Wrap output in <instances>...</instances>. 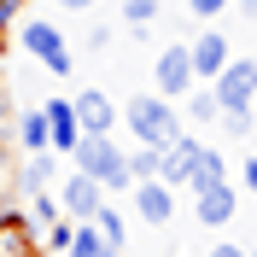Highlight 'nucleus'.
Wrapping results in <instances>:
<instances>
[{
  "mask_svg": "<svg viewBox=\"0 0 257 257\" xmlns=\"http://www.w3.org/2000/svg\"><path fill=\"white\" fill-rule=\"evenodd\" d=\"M70 164H76L82 176H94L105 193H128V187H135V176H128V152L111 141V135H82V141L70 146Z\"/></svg>",
  "mask_w": 257,
  "mask_h": 257,
  "instance_id": "f257e3e1",
  "label": "nucleus"
},
{
  "mask_svg": "<svg viewBox=\"0 0 257 257\" xmlns=\"http://www.w3.org/2000/svg\"><path fill=\"white\" fill-rule=\"evenodd\" d=\"M123 123H128V135L146 141V146H170L181 135V111H176V99H164V94H135L123 105Z\"/></svg>",
  "mask_w": 257,
  "mask_h": 257,
  "instance_id": "f03ea898",
  "label": "nucleus"
},
{
  "mask_svg": "<svg viewBox=\"0 0 257 257\" xmlns=\"http://www.w3.org/2000/svg\"><path fill=\"white\" fill-rule=\"evenodd\" d=\"M18 47L30 53L35 64H47L53 76H70V70H76V59H70V47H64L59 24H47V18H24V24H18Z\"/></svg>",
  "mask_w": 257,
  "mask_h": 257,
  "instance_id": "7ed1b4c3",
  "label": "nucleus"
},
{
  "mask_svg": "<svg viewBox=\"0 0 257 257\" xmlns=\"http://www.w3.org/2000/svg\"><path fill=\"white\" fill-rule=\"evenodd\" d=\"M210 94L222 111H251L257 99V59H228L216 76H210Z\"/></svg>",
  "mask_w": 257,
  "mask_h": 257,
  "instance_id": "20e7f679",
  "label": "nucleus"
},
{
  "mask_svg": "<svg viewBox=\"0 0 257 257\" xmlns=\"http://www.w3.org/2000/svg\"><path fill=\"white\" fill-rule=\"evenodd\" d=\"M193 47H181V41H170V47L152 59V94H164V99H187L193 94Z\"/></svg>",
  "mask_w": 257,
  "mask_h": 257,
  "instance_id": "39448f33",
  "label": "nucleus"
},
{
  "mask_svg": "<svg viewBox=\"0 0 257 257\" xmlns=\"http://www.w3.org/2000/svg\"><path fill=\"white\" fill-rule=\"evenodd\" d=\"M0 257H47L41 245V222H35L30 210H0Z\"/></svg>",
  "mask_w": 257,
  "mask_h": 257,
  "instance_id": "423d86ee",
  "label": "nucleus"
},
{
  "mask_svg": "<svg viewBox=\"0 0 257 257\" xmlns=\"http://www.w3.org/2000/svg\"><path fill=\"white\" fill-rule=\"evenodd\" d=\"M105 205V187H99L94 176H82V170H70L59 187V210L70 216V222H94V210Z\"/></svg>",
  "mask_w": 257,
  "mask_h": 257,
  "instance_id": "0eeeda50",
  "label": "nucleus"
},
{
  "mask_svg": "<svg viewBox=\"0 0 257 257\" xmlns=\"http://www.w3.org/2000/svg\"><path fill=\"white\" fill-rule=\"evenodd\" d=\"M128 199H135V210H141L152 228H170V222H176V187H170V181L146 176V181L128 187Z\"/></svg>",
  "mask_w": 257,
  "mask_h": 257,
  "instance_id": "6e6552de",
  "label": "nucleus"
},
{
  "mask_svg": "<svg viewBox=\"0 0 257 257\" xmlns=\"http://www.w3.org/2000/svg\"><path fill=\"white\" fill-rule=\"evenodd\" d=\"M193 210H199V222H205V228H228V222H234V210H240V193L228 187V176H222V181H210V187L193 193Z\"/></svg>",
  "mask_w": 257,
  "mask_h": 257,
  "instance_id": "1a4fd4ad",
  "label": "nucleus"
},
{
  "mask_svg": "<svg viewBox=\"0 0 257 257\" xmlns=\"http://www.w3.org/2000/svg\"><path fill=\"white\" fill-rule=\"evenodd\" d=\"M199 135H187V128H181L176 141L164 146V158H158V181H170V187H187L193 181V158H199Z\"/></svg>",
  "mask_w": 257,
  "mask_h": 257,
  "instance_id": "9d476101",
  "label": "nucleus"
},
{
  "mask_svg": "<svg viewBox=\"0 0 257 257\" xmlns=\"http://www.w3.org/2000/svg\"><path fill=\"white\" fill-rule=\"evenodd\" d=\"M70 105H76L82 135H111V128H117V105H111V94H99V88H82Z\"/></svg>",
  "mask_w": 257,
  "mask_h": 257,
  "instance_id": "9b49d317",
  "label": "nucleus"
},
{
  "mask_svg": "<svg viewBox=\"0 0 257 257\" xmlns=\"http://www.w3.org/2000/svg\"><path fill=\"white\" fill-rule=\"evenodd\" d=\"M228 59H234V47H228V35H222V30H205L199 41H193V76H205V82H210Z\"/></svg>",
  "mask_w": 257,
  "mask_h": 257,
  "instance_id": "f8f14e48",
  "label": "nucleus"
},
{
  "mask_svg": "<svg viewBox=\"0 0 257 257\" xmlns=\"http://www.w3.org/2000/svg\"><path fill=\"white\" fill-rule=\"evenodd\" d=\"M41 111H47V128H53V152H70V146L82 141L76 105H70V99H41Z\"/></svg>",
  "mask_w": 257,
  "mask_h": 257,
  "instance_id": "ddd939ff",
  "label": "nucleus"
},
{
  "mask_svg": "<svg viewBox=\"0 0 257 257\" xmlns=\"http://www.w3.org/2000/svg\"><path fill=\"white\" fill-rule=\"evenodd\" d=\"M18 141H24V152H53V128H47L41 105H30V111L18 117Z\"/></svg>",
  "mask_w": 257,
  "mask_h": 257,
  "instance_id": "4468645a",
  "label": "nucleus"
},
{
  "mask_svg": "<svg viewBox=\"0 0 257 257\" xmlns=\"http://www.w3.org/2000/svg\"><path fill=\"white\" fill-rule=\"evenodd\" d=\"M222 176H228V158L216 152V146H199V158H193V181H187V187L199 193V187H210V181H222Z\"/></svg>",
  "mask_w": 257,
  "mask_h": 257,
  "instance_id": "2eb2a0df",
  "label": "nucleus"
},
{
  "mask_svg": "<svg viewBox=\"0 0 257 257\" xmlns=\"http://www.w3.org/2000/svg\"><path fill=\"white\" fill-rule=\"evenodd\" d=\"M94 228H99V240L111 245V251H123L128 228H123V210H117V205H99V210H94Z\"/></svg>",
  "mask_w": 257,
  "mask_h": 257,
  "instance_id": "dca6fc26",
  "label": "nucleus"
},
{
  "mask_svg": "<svg viewBox=\"0 0 257 257\" xmlns=\"http://www.w3.org/2000/svg\"><path fill=\"white\" fill-rule=\"evenodd\" d=\"M53 152H30L24 158V193H41V187H53Z\"/></svg>",
  "mask_w": 257,
  "mask_h": 257,
  "instance_id": "f3484780",
  "label": "nucleus"
},
{
  "mask_svg": "<svg viewBox=\"0 0 257 257\" xmlns=\"http://www.w3.org/2000/svg\"><path fill=\"white\" fill-rule=\"evenodd\" d=\"M105 251V240H99L94 222H76V234H70V245H64V257H99Z\"/></svg>",
  "mask_w": 257,
  "mask_h": 257,
  "instance_id": "a211bd4d",
  "label": "nucleus"
},
{
  "mask_svg": "<svg viewBox=\"0 0 257 257\" xmlns=\"http://www.w3.org/2000/svg\"><path fill=\"white\" fill-rule=\"evenodd\" d=\"M158 12H164V0H123V24L128 30H152Z\"/></svg>",
  "mask_w": 257,
  "mask_h": 257,
  "instance_id": "6ab92c4d",
  "label": "nucleus"
},
{
  "mask_svg": "<svg viewBox=\"0 0 257 257\" xmlns=\"http://www.w3.org/2000/svg\"><path fill=\"white\" fill-rule=\"evenodd\" d=\"M158 158H164V146H135V152H128V176L135 181H146V176H158Z\"/></svg>",
  "mask_w": 257,
  "mask_h": 257,
  "instance_id": "aec40b11",
  "label": "nucleus"
},
{
  "mask_svg": "<svg viewBox=\"0 0 257 257\" xmlns=\"http://www.w3.org/2000/svg\"><path fill=\"white\" fill-rule=\"evenodd\" d=\"M187 117H193V123H216V117H222V105H216V94H210V88H199V94H187Z\"/></svg>",
  "mask_w": 257,
  "mask_h": 257,
  "instance_id": "412c9836",
  "label": "nucleus"
},
{
  "mask_svg": "<svg viewBox=\"0 0 257 257\" xmlns=\"http://www.w3.org/2000/svg\"><path fill=\"white\" fill-rule=\"evenodd\" d=\"M30 216H35V222H41V228H47V222H59L64 210H59V205H53L47 193H35V199H30Z\"/></svg>",
  "mask_w": 257,
  "mask_h": 257,
  "instance_id": "4be33fe9",
  "label": "nucleus"
},
{
  "mask_svg": "<svg viewBox=\"0 0 257 257\" xmlns=\"http://www.w3.org/2000/svg\"><path fill=\"white\" fill-rule=\"evenodd\" d=\"M228 6H234V0H187V12H193V18H205V24H210L216 12H228Z\"/></svg>",
  "mask_w": 257,
  "mask_h": 257,
  "instance_id": "5701e85b",
  "label": "nucleus"
},
{
  "mask_svg": "<svg viewBox=\"0 0 257 257\" xmlns=\"http://www.w3.org/2000/svg\"><path fill=\"white\" fill-rule=\"evenodd\" d=\"M222 128L228 135H251V111H222Z\"/></svg>",
  "mask_w": 257,
  "mask_h": 257,
  "instance_id": "b1692460",
  "label": "nucleus"
},
{
  "mask_svg": "<svg viewBox=\"0 0 257 257\" xmlns=\"http://www.w3.org/2000/svg\"><path fill=\"white\" fill-rule=\"evenodd\" d=\"M88 47H111V24H94L88 30Z\"/></svg>",
  "mask_w": 257,
  "mask_h": 257,
  "instance_id": "393cba45",
  "label": "nucleus"
},
{
  "mask_svg": "<svg viewBox=\"0 0 257 257\" xmlns=\"http://www.w3.org/2000/svg\"><path fill=\"white\" fill-rule=\"evenodd\" d=\"M210 257H245V245H234V240H216V245H210Z\"/></svg>",
  "mask_w": 257,
  "mask_h": 257,
  "instance_id": "a878e982",
  "label": "nucleus"
},
{
  "mask_svg": "<svg viewBox=\"0 0 257 257\" xmlns=\"http://www.w3.org/2000/svg\"><path fill=\"white\" fill-rule=\"evenodd\" d=\"M240 176H245V187L257 193V158H245V170H240Z\"/></svg>",
  "mask_w": 257,
  "mask_h": 257,
  "instance_id": "bb28decb",
  "label": "nucleus"
},
{
  "mask_svg": "<svg viewBox=\"0 0 257 257\" xmlns=\"http://www.w3.org/2000/svg\"><path fill=\"white\" fill-rule=\"evenodd\" d=\"M53 6H64V12H88L94 0H53Z\"/></svg>",
  "mask_w": 257,
  "mask_h": 257,
  "instance_id": "cd10ccee",
  "label": "nucleus"
},
{
  "mask_svg": "<svg viewBox=\"0 0 257 257\" xmlns=\"http://www.w3.org/2000/svg\"><path fill=\"white\" fill-rule=\"evenodd\" d=\"M234 6H240V12H245V18L257 24V0H234Z\"/></svg>",
  "mask_w": 257,
  "mask_h": 257,
  "instance_id": "c85d7f7f",
  "label": "nucleus"
},
{
  "mask_svg": "<svg viewBox=\"0 0 257 257\" xmlns=\"http://www.w3.org/2000/svg\"><path fill=\"white\" fill-rule=\"evenodd\" d=\"M0 170H6V135H0Z\"/></svg>",
  "mask_w": 257,
  "mask_h": 257,
  "instance_id": "c756f323",
  "label": "nucleus"
},
{
  "mask_svg": "<svg viewBox=\"0 0 257 257\" xmlns=\"http://www.w3.org/2000/svg\"><path fill=\"white\" fill-rule=\"evenodd\" d=\"M99 257H123V251H111V245H105V251H99Z\"/></svg>",
  "mask_w": 257,
  "mask_h": 257,
  "instance_id": "7c9ffc66",
  "label": "nucleus"
},
{
  "mask_svg": "<svg viewBox=\"0 0 257 257\" xmlns=\"http://www.w3.org/2000/svg\"><path fill=\"white\" fill-rule=\"evenodd\" d=\"M245 257H257V245H245Z\"/></svg>",
  "mask_w": 257,
  "mask_h": 257,
  "instance_id": "2f4dec72",
  "label": "nucleus"
}]
</instances>
